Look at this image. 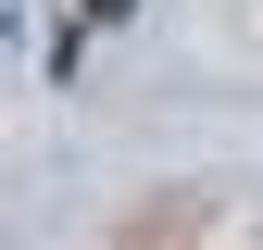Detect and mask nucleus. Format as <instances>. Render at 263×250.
<instances>
[{
    "mask_svg": "<svg viewBox=\"0 0 263 250\" xmlns=\"http://www.w3.org/2000/svg\"><path fill=\"white\" fill-rule=\"evenodd\" d=\"M76 13H88V25H125V13H138V0H76Z\"/></svg>",
    "mask_w": 263,
    "mask_h": 250,
    "instance_id": "obj_1",
    "label": "nucleus"
}]
</instances>
